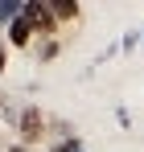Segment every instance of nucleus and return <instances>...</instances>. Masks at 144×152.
Wrapping results in <instances>:
<instances>
[{"label": "nucleus", "instance_id": "1", "mask_svg": "<svg viewBox=\"0 0 144 152\" xmlns=\"http://www.w3.org/2000/svg\"><path fill=\"white\" fill-rule=\"evenodd\" d=\"M21 17H29L37 33H54V25H58V21H54V8H49V0H29V4L21 8Z\"/></svg>", "mask_w": 144, "mask_h": 152}, {"label": "nucleus", "instance_id": "2", "mask_svg": "<svg viewBox=\"0 0 144 152\" xmlns=\"http://www.w3.org/2000/svg\"><path fill=\"white\" fill-rule=\"evenodd\" d=\"M41 136H46V115L37 107H25L21 111V140L25 144H37Z\"/></svg>", "mask_w": 144, "mask_h": 152}, {"label": "nucleus", "instance_id": "3", "mask_svg": "<svg viewBox=\"0 0 144 152\" xmlns=\"http://www.w3.org/2000/svg\"><path fill=\"white\" fill-rule=\"evenodd\" d=\"M33 33H37V29H33V21H29V17H17V21L8 25V41H12L17 50H25V45L33 41Z\"/></svg>", "mask_w": 144, "mask_h": 152}, {"label": "nucleus", "instance_id": "4", "mask_svg": "<svg viewBox=\"0 0 144 152\" xmlns=\"http://www.w3.org/2000/svg\"><path fill=\"white\" fill-rule=\"evenodd\" d=\"M49 8H54V21H78V12H82V4H74V0H49Z\"/></svg>", "mask_w": 144, "mask_h": 152}]
</instances>
